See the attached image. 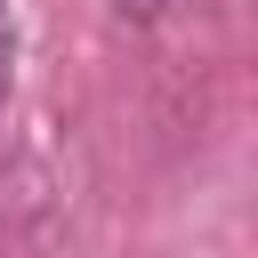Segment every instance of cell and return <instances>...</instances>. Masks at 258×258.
Listing matches in <instances>:
<instances>
[{
    "mask_svg": "<svg viewBox=\"0 0 258 258\" xmlns=\"http://www.w3.org/2000/svg\"><path fill=\"white\" fill-rule=\"evenodd\" d=\"M113 8H121V16H129V24H153V16H169V8H177V0H113Z\"/></svg>",
    "mask_w": 258,
    "mask_h": 258,
    "instance_id": "6da1fadb",
    "label": "cell"
}]
</instances>
